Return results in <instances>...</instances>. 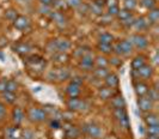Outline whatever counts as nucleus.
<instances>
[{
  "mask_svg": "<svg viewBox=\"0 0 159 139\" xmlns=\"http://www.w3.org/2000/svg\"><path fill=\"white\" fill-rule=\"evenodd\" d=\"M148 89H150V86L143 82H138L134 84V90H135V94L139 97H143L145 95H147Z\"/></svg>",
  "mask_w": 159,
  "mask_h": 139,
  "instance_id": "nucleus-11",
  "label": "nucleus"
},
{
  "mask_svg": "<svg viewBox=\"0 0 159 139\" xmlns=\"http://www.w3.org/2000/svg\"><path fill=\"white\" fill-rule=\"evenodd\" d=\"M47 50L48 52H50V53H57V49H56V46H55V40H54V41L48 42Z\"/></svg>",
  "mask_w": 159,
  "mask_h": 139,
  "instance_id": "nucleus-42",
  "label": "nucleus"
},
{
  "mask_svg": "<svg viewBox=\"0 0 159 139\" xmlns=\"http://www.w3.org/2000/svg\"><path fill=\"white\" fill-rule=\"evenodd\" d=\"M18 2H20V4H29L31 0H17Z\"/></svg>",
  "mask_w": 159,
  "mask_h": 139,
  "instance_id": "nucleus-53",
  "label": "nucleus"
},
{
  "mask_svg": "<svg viewBox=\"0 0 159 139\" xmlns=\"http://www.w3.org/2000/svg\"><path fill=\"white\" fill-rule=\"evenodd\" d=\"M116 16H117V18H119L120 21L123 22V21H126V19H128V18H130L133 15H132V11H128V10H126V8H121Z\"/></svg>",
  "mask_w": 159,
  "mask_h": 139,
  "instance_id": "nucleus-27",
  "label": "nucleus"
},
{
  "mask_svg": "<svg viewBox=\"0 0 159 139\" xmlns=\"http://www.w3.org/2000/svg\"><path fill=\"white\" fill-rule=\"evenodd\" d=\"M114 42V36L109 33H104L99 36V42L98 43H105V44H112Z\"/></svg>",
  "mask_w": 159,
  "mask_h": 139,
  "instance_id": "nucleus-26",
  "label": "nucleus"
},
{
  "mask_svg": "<svg viewBox=\"0 0 159 139\" xmlns=\"http://www.w3.org/2000/svg\"><path fill=\"white\" fill-rule=\"evenodd\" d=\"M130 43L133 46H135L138 49H143L148 46V40L145 35H141V34H134L130 36Z\"/></svg>",
  "mask_w": 159,
  "mask_h": 139,
  "instance_id": "nucleus-4",
  "label": "nucleus"
},
{
  "mask_svg": "<svg viewBox=\"0 0 159 139\" xmlns=\"http://www.w3.org/2000/svg\"><path fill=\"white\" fill-rule=\"evenodd\" d=\"M123 5H125V8H126V10H128V11H133V10L136 7L138 2H136V0H125Z\"/></svg>",
  "mask_w": 159,
  "mask_h": 139,
  "instance_id": "nucleus-36",
  "label": "nucleus"
},
{
  "mask_svg": "<svg viewBox=\"0 0 159 139\" xmlns=\"http://www.w3.org/2000/svg\"><path fill=\"white\" fill-rule=\"evenodd\" d=\"M83 130L84 132L88 134L89 137H91V138H101L102 137V128L98 126V125H96V123H86V125H84V127H83Z\"/></svg>",
  "mask_w": 159,
  "mask_h": 139,
  "instance_id": "nucleus-3",
  "label": "nucleus"
},
{
  "mask_svg": "<svg viewBox=\"0 0 159 139\" xmlns=\"http://www.w3.org/2000/svg\"><path fill=\"white\" fill-rule=\"evenodd\" d=\"M17 89H18V84H17L15 81H7L5 91H8V92H15V94H16Z\"/></svg>",
  "mask_w": 159,
  "mask_h": 139,
  "instance_id": "nucleus-35",
  "label": "nucleus"
},
{
  "mask_svg": "<svg viewBox=\"0 0 159 139\" xmlns=\"http://www.w3.org/2000/svg\"><path fill=\"white\" fill-rule=\"evenodd\" d=\"M145 64H146V58L143 57V55H138V57H135L132 60L130 66H132V70L136 72V71H138L140 67H143Z\"/></svg>",
  "mask_w": 159,
  "mask_h": 139,
  "instance_id": "nucleus-17",
  "label": "nucleus"
},
{
  "mask_svg": "<svg viewBox=\"0 0 159 139\" xmlns=\"http://www.w3.org/2000/svg\"><path fill=\"white\" fill-rule=\"evenodd\" d=\"M119 11H120V7L117 5L109 6V8H108V15H109V16H116V15L119 13Z\"/></svg>",
  "mask_w": 159,
  "mask_h": 139,
  "instance_id": "nucleus-40",
  "label": "nucleus"
},
{
  "mask_svg": "<svg viewBox=\"0 0 159 139\" xmlns=\"http://www.w3.org/2000/svg\"><path fill=\"white\" fill-rule=\"evenodd\" d=\"M26 63L30 64V65H39V64L43 63V59L40 55H31V57H29L26 59Z\"/></svg>",
  "mask_w": 159,
  "mask_h": 139,
  "instance_id": "nucleus-31",
  "label": "nucleus"
},
{
  "mask_svg": "<svg viewBox=\"0 0 159 139\" xmlns=\"http://www.w3.org/2000/svg\"><path fill=\"white\" fill-rule=\"evenodd\" d=\"M49 127L52 130H57V128H60V123H59L57 120H52L50 123H49Z\"/></svg>",
  "mask_w": 159,
  "mask_h": 139,
  "instance_id": "nucleus-47",
  "label": "nucleus"
},
{
  "mask_svg": "<svg viewBox=\"0 0 159 139\" xmlns=\"http://www.w3.org/2000/svg\"><path fill=\"white\" fill-rule=\"evenodd\" d=\"M47 112L42 108H30L28 110V118L31 123H42L47 119Z\"/></svg>",
  "mask_w": 159,
  "mask_h": 139,
  "instance_id": "nucleus-1",
  "label": "nucleus"
},
{
  "mask_svg": "<svg viewBox=\"0 0 159 139\" xmlns=\"http://www.w3.org/2000/svg\"><path fill=\"white\" fill-rule=\"evenodd\" d=\"M98 50H101L104 54H110L112 52V46L111 44H105V43H98L97 46Z\"/></svg>",
  "mask_w": 159,
  "mask_h": 139,
  "instance_id": "nucleus-32",
  "label": "nucleus"
},
{
  "mask_svg": "<svg viewBox=\"0 0 159 139\" xmlns=\"http://www.w3.org/2000/svg\"><path fill=\"white\" fill-rule=\"evenodd\" d=\"M81 92V89H80V85H77L74 83H70L66 88V94L70 96V98L72 97H78Z\"/></svg>",
  "mask_w": 159,
  "mask_h": 139,
  "instance_id": "nucleus-10",
  "label": "nucleus"
},
{
  "mask_svg": "<svg viewBox=\"0 0 159 139\" xmlns=\"http://www.w3.org/2000/svg\"><path fill=\"white\" fill-rule=\"evenodd\" d=\"M67 4L71 7H79L81 5V0H67Z\"/></svg>",
  "mask_w": 159,
  "mask_h": 139,
  "instance_id": "nucleus-43",
  "label": "nucleus"
},
{
  "mask_svg": "<svg viewBox=\"0 0 159 139\" xmlns=\"http://www.w3.org/2000/svg\"><path fill=\"white\" fill-rule=\"evenodd\" d=\"M23 119L24 112L22 110V108H19V107L13 108V110H12V120H13V123H16V125H20L22 121H23Z\"/></svg>",
  "mask_w": 159,
  "mask_h": 139,
  "instance_id": "nucleus-16",
  "label": "nucleus"
},
{
  "mask_svg": "<svg viewBox=\"0 0 159 139\" xmlns=\"http://www.w3.org/2000/svg\"><path fill=\"white\" fill-rule=\"evenodd\" d=\"M119 47L121 50V54H130L133 52V44L129 40H122L119 42Z\"/></svg>",
  "mask_w": 159,
  "mask_h": 139,
  "instance_id": "nucleus-15",
  "label": "nucleus"
},
{
  "mask_svg": "<svg viewBox=\"0 0 159 139\" xmlns=\"http://www.w3.org/2000/svg\"><path fill=\"white\" fill-rule=\"evenodd\" d=\"M6 106L2 103V102H0V121H2L4 119H5V116H6Z\"/></svg>",
  "mask_w": 159,
  "mask_h": 139,
  "instance_id": "nucleus-41",
  "label": "nucleus"
},
{
  "mask_svg": "<svg viewBox=\"0 0 159 139\" xmlns=\"http://www.w3.org/2000/svg\"><path fill=\"white\" fill-rule=\"evenodd\" d=\"M93 65H95V60H93V58H92V55L90 53H86V54L81 55V58H80V66L84 70L90 71L93 67Z\"/></svg>",
  "mask_w": 159,
  "mask_h": 139,
  "instance_id": "nucleus-7",
  "label": "nucleus"
},
{
  "mask_svg": "<svg viewBox=\"0 0 159 139\" xmlns=\"http://www.w3.org/2000/svg\"><path fill=\"white\" fill-rule=\"evenodd\" d=\"M138 108L143 113H148L153 108V101L150 100L148 97H146V96L139 97V100H138Z\"/></svg>",
  "mask_w": 159,
  "mask_h": 139,
  "instance_id": "nucleus-5",
  "label": "nucleus"
},
{
  "mask_svg": "<svg viewBox=\"0 0 159 139\" xmlns=\"http://www.w3.org/2000/svg\"><path fill=\"white\" fill-rule=\"evenodd\" d=\"M109 73V71L107 70V67H98L97 70H95V76L99 79H104Z\"/></svg>",
  "mask_w": 159,
  "mask_h": 139,
  "instance_id": "nucleus-30",
  "label": "nucleus"
},
{
  "mask_svg": "<svg viewBox=\"0 0 159 139\" xmlns=\"http://www.w3.org/2000/svg\"><path fill=\"white\" fill-rule=\"evenodd\" d=\"M2 97L7 103H15L17 100V96L15 92H8V91H4L2 92Z\"/></svg>",
  "mask_w": 159,
  "mask_h": 139,
  "instance_id": "nucleus-29",
  "label": "nucleus"
},
{
  "mask_svg": "<svg viewBox=\"0 0 159 139\" xmlns=\"http://www.w3.org/2000/svg\"><path fill=\"white\" fill-rule=\"evenodd\" d=\"M91 10H92V12H93V13L98 15V16L103 13V8L99 7V6H97V5H95V4H92V6H91Z\"/></svg>",
  "mask_w": 159,
  "mask_h": 139,
  "instance_id": "nucleus-44",
  "label": "nucleus"
},
{
  "mask_svg": "<svg viewBox=\"0 0 159 139\" xmlns=\"http://www.w3.org/2000/svg\"><path fill=\"white\" fill-rule=\"evenodd\" d=\"M55 46H56L57 52L66 53L68 49L71 48V42L68 41L67 39H56V40H55Z\"/></svg>",
  "mask_w": 159,
  "mask_h": 139,
  "instance_id": "nucleus-8",
  "label": "nucleus"
},
{
  "mask_svg": "<svg viewBox=\"0 0 159 139\" xmlns=\"http://www.w3.org/2000/svg\"><path fill=\"white\" fill-rule=\"evenodd\" d=\"M147 139H159V136H152V134H148V136H147Z\"/></svg>",
  "mask_w": 159,
  "mask_h": 139,
  "instance_id": "nucleus-52",
  "label": "nucleus"
},
{
  "mask_svg": "<svg viewBox=\"0 0 159 139\" xmlns=\"http://www.w3.org/2000/svg\"><path fill=\"white\" fill-rule=\"evenodd\" d=\"M133 26L135 28L136 30H143V29H146V28H147V22L145 21V18H143V17H140V18L134 19Z\"/></svg>",
  "mask_w": 159,
  "mask_h": 139,
  "instance_id": "nucleus-24",
  "label": "nucleus"
},
{
  "mask_svg": "<svg viewBox=\"0 0 159 139\" xmlns=\"http://www.w3.org/2000/svg\"><path fill=\"white\" fill-rule=\"evenodd\" d=\"M15 52H17L18 54H20V55H24V54H28L29 52H30V47L28 46V44H25V43H18L16 44L15 47Z\"/></svg>",
  "mask_w": 159,
  "mask_h": 139,
  "instance_id": "nucleus-22",
  "label": "nucleus"
},
{
  "mask_svg": "<svg viewBox=\"0 0 159 139\" xmlns=\"http://www.w3.org/2000/svg\"><path fill=\"white\" fill-rule=\"evenodd\" d=\"M112 114H114V116H115V119H116V120H119V121L128 116L127 112H126V109H125V108H116V109H114Z\"/></svg>",
  "mask_w": 159,
  "mask_h": 139,
  "instance_id": "nucleus-25",
  "label": "nucleus"
},
{
  "mask_svg": "<svg viewBox=\"0 0 159 139\" xmlns=\"http://www.w3.org/2000/svg\"><path fill=\"white\" fill-rule=\"evenodd\" d=\"M29 25H30V19L25 16L18 15V17L13 21V26L16 28L17 30H20V31H23V30H25V29H28Z\"/></svg>",
  "mask_w": 159,
  "mask_h": 139,
  "instance_id": "nucleus-6",
  "label": "nucleus"
},
{
  "mask_svg": "<svg viewBox=\"0 0 159 139\" xmlns=\"http://www.w3.org/2000/svg\"><path fill=\"white\" fill-rule=\"evenodd\" d=\"M109 64H111V65H115V66H121V65H122V61H121V60H120L117 57H115V58H111V59H110Z\"/></svg>",
  "mask_w": 159,
  "mask_h": 139,
  "instance_id": "nucleus-46",
  "label": "nucleus"
},
{
  "mask_svg": "<svg viewBox=\"0 0 159 139\" xmlns=\"http://www.w3.org/2000/svg\"><path fill=\"white\" fill-rule=\"evenodd\" d=\"M50 18L55 22L56 25H59V26H65V25L67 24V19H66V17L61 13V12H52L50 13Z\"/></svg>",
  "mask_w": 159,
  "mask_h": 139,
  "instance_id": "nucleus-13",
  "label": "nucleus"
},
{
  "mask_svg": "<svg viewBox=\"0 0 159 139\" xmlns=\"http://www.w3.org/2000/svg\"><path fill=\"white\" fill-rule=\"evenodd\" d=\"M98 95H99V97L102 98V100H109V98H111L112 96H115V92L112 91L111 88H101L99 91H98Z\"/></svg>",
  "mask_w": 159,
  "mask_h": 139,
  "instance_id": "nucleus-19",
  "label": "nucleus"
},
{
  "mask_svg": "<svg viewBox=\"0 0 159 139\" xmlns=\"http://www.w3.org/2000/svg\"><path fill=\"white\" fill-rule=\"evenodd\" d=\"M6 83H7L6 79L0 81V92H4L5 91V89H6Z\"/></svg>",
  "mask_w": 159,
  "mask_h": 139,
  "instance_id": "nucleus-49",
  "label": "nucleus"
},
{
  "mask_svg": "<svg viewBox=\"0 0 159 139\" xmlns=\"http://www.w3.org/2000/svg\"><path fill=\"white\" fill-rule=\"evenodd\" d=\"M140 5H141L143 7L147 8V10L150 11V10L156 8L157 1H156V0H140Z\"/></svg>",
  "mask_w": 159,
  "mask_h": 139,
  "instance_id": "nucleus-28",
  "label": "nucleus"
},
{
  "mask_svg": "<svg viewBox=\"0 0 159 139\" xmlns=\"http://www.w3.org/2000/svg\"><path fill=\"white\" fill-rule=\"evenodd\" d=\"M120 126L121 127H123V128H128L129 127V119L127 118H125V119H122V120H120Z\"/></svg>",
  "mask_w": 159,
  "mask_h": 139,
  "instance_id": "nucleus-45",
  "label": "nucleus"
},
{
  "mask_svg": "<svg viewBox=\"0 0 159 139\" xmlns=\"http://www.w3.org/2000/svg\"><path fill=\"white\" fill-rule=\"evenodd\" d=\"M138 74H139V77H141V78H151L152 76H153V67L151 65H147V64H145L143 67H140L138 71Z\"/></svg>",
  "mask_w": 159,
  "mask_h": 139,
  "instance_id": "nucleus-12",
  "label": "nucleus"
},
{
  "mask_svg": "<svg viewBox=\"0 0 159 139\" xmlns=\"http://www.w3.org/2000/svg\"><path fill=\"white\" fill-rule=\"evenodd\" d=\"M4 17H5L6 19H8V21L13 22V21H15V19L17 18V17H18V13H17L16 10H13V8H8L7 11L5 12Z\"/></svg>",
  "mask_w": 159,
  "mask_h": 139,
  "instance_id": "nucleus-33",
  "label": "nucleus"
},
{
  "mask_svg": "<svg viewBox=\"0 0 159 139\" xmlns=\"http://www.w3.org/2000/svg\"><path fill=\"white\" fill-rule=\"evenodd\" d=\"M53 59H55V61L60 63V64H64V63H66V61L68 60V55H67L66 53H61V52H59V53H56L55 55L53 57Z\"/></svg>",
  "mask_w": 159,
  "mask_h": 139,
  "instance_id": "nucleus-34",
  "label": "nucleus"
},
{
  "mask_svg": "<svg viewBox=\"0 0 159 139\" xmlns=\"http://www.w3.org/2000/svg\"><path fill=\"white\" fill-rule=\"evenodd\" d=\"M71 83H74V84H77V85H81V84H83V79H81L80 77H74V78L72 79Z\"/></svg>",
  "mask_w": 159,
  "mask_h": 139,
  "instance_id": "nucleus-50",
  "label": "nucleus"
},
{
  "mask_svg": "<svg viewBox=\"0 0 159 139\" xmlns=\"http://www.w3.org/2000/svg\"><path fill=\"white\" fill-rule=\"evenodd\" d=\"M67 108L71 112H83L88 108V104L85 103V101H83L80 98L72 97L67 101Z\"/></svg>",
  "mask_w": 159,
  "mask_h": 139,
  "instance_id": "nucleus-2",
  "label": "nucleus"
},
{
  "mask_svg": "<svg viewBox=\"0 0 159 139\" xmlns=\"http://www.w3.org/2000/svg\"><path fill=\"white\" fill-rule=\"evenodd\" d=\"M152 134V136H159V125H151L147 126V136Z\"/></svg>",
  "mask_w": 159,
  "mask_h": 139,
  "instance_id": "nucleus-37",
  "label": "nucleus"
},
{
  "mask_svg": "<svg viewBox=\"0 0 159 139\" xmlns=\"http://www.w3.org/2000/svg\"><path fill=\"white\" fill-rule=\"evenodd\" d=\"M147 95H148L147 97L150 98V100H152L153 102L157 101L158 100V89H148Z\"/></svg>",
  "mask_w": 159,
  "mask_h": 139,
  "instance_id": "nucleus-39",
  "label": "nucleus"
},
{
  "mask_svg": "<svg viewBox=\"0 0 159 139\" xmlns=\"http://www.w3.org/2000/svg\"><path fill=\"white\" fill-rule=\"evenodd\" d=\"M104 81H105V85L108 86V88H111V89H115V88H117L119 86V77H117V74L115 73H108V76L104 78Z\"/></svg>",
  "mask_w": 159,
  "mask_h": 139,
  "instance_id": "nucleus-9",
  "label": "nucleus"
},
{
  "mask_svg": "<svg viewBox=\"0 0 159 139\" xmlns=\"http://www.w3.org/2000/svg\"><path fill=\"white\" fill-rule=\"evenodd\" d=\"M49 76H54V78L62 82V81H66L68 77H70V72L67 70H64V68H60V70H56V71H52Z\"/></svg>",
  "mask_w": 159,
  "mask_h": 139,
  "instance_id": "nucleus-14",
  "label": "nucleus"
},
{
  "mask_svg": "<svg viewBox=\"0 0 159 139\" xmlns=\"http://www.w3.org/2000/svg\"><path fill=\"white\" fill-rule=\"evenodd\" d=\"M147 17H148V21H150L151 24H157L159 21V10L158 8L150 10V12H148Z\"/></svg>",
  "mask_w": 159,
  "mask_h": 139,
  "instance_id": "nucleus-21",
  "label": "nucleus"
},
{
  "mask_svg": "<svg viewBox=\"0 0 159 139\" xmlns=\"http://www.w3.org/2000/svg\"><path fill=\"white\" fill-rule=\"evenodd\" d=\"M96 64L98 65V67H107L108 64H109V61H108V59L105 57H97Z\"/></svg>",
  "mask_w": 159,
  "mask_h": 139,
  "instance_id": "nucleus-38",
  "label": "nucleus"
},
{
  "mask_svg": "<svg viewBox=\"0 0 159 139\" xmlns=\"http://www.w3.org/2000/svg\"><path fill=\"white\" fill-rule=\"evenodd\" d=\"M111 98V106L114 107V109H116V108H125L126 107V101H125V98L122 97L121 95H115Z\"/></svg>",
  "mask_w": 159,
  "mask_h": 139,
  "instance_id": "nucleus-18",
  "label": "nucleus"
},
{
  "mask_svg": "<svg viewBox=\"0 0 159 139\" xmlns=\"http://www.w3.org/2000/svg\"><path fill=\"white\" fill-rule=\"evenodd\" d=\"M93 4L97 5V6H99V7L103 8L105 5H107V0H95L93 1Z\"/></svg>",
  "mask_w": 159,
  "mask_h": 139,
  "instance_id": "nucleus-48",
  "label": "nucleus"
},
{
  "mask_svg": "<svg viewBox=\"0 0 159 139\" xmlns=\"http://www.w3.org/2000/svg\"><path fill=\"white\" fill-rule=\"evenodd\" d=\"M145 123L147 126H151V125H159V120H158V115L153 114V113H150L145 116Z\"/></svg>",
  "mask_w": 159,
  "mask_h": 139,
  "instance_id": "nucleus-23",
  "label": "nucleus"
},
{
  "mask_svg": "<svg viewBox=\"0 0 159 139\" xmlns=\"http://www.w3.org/2000/svg\"><path fill=\"white\" fill-rule=\"evenodd\" d=\"M39 1H40L43 6H50V5H53V0H39Z\"/></svg>",
  "mask_w": 159,
  "mask_h": 139,
  "instance_id": "nucleus-51",
  "label": "nucleus"
},
{
  "mask_svg": "<svg viewBox=\"0 0 159 139\" xmlns=\"http://www.w3.org/2000/svg\"><path fill=\"white\" fill-rule=\"evenodd\" d=\"M146 139H147V138H146Z\"/></svg>",
  "mask_w": 159,
  "mask_h": 139,
  "instance_id": "nucleus-54",
  "label": "nucleus"
},
{
  "mask_svg": "<svg viewBox=\"0 0 159 139\" xmlns=\"http://www.w3.org/2000/svg\"><path fill=\"white\" fill-rule=\"evenodd\" d=\"M66 137L70 139H77L80 137V130L75 126H71L66 130Z\"/></svg>",
  "mask_w": 159,
  "mask_h": 139,
  "instance_id": "nucleus-20",
  "label": "nucleus"
}]
</instances>
